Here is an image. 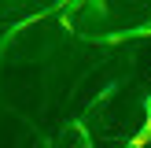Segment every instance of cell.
Instances as JSON below:
<instances>
[{"label": "cell", "mask_w": 151, "mask_h": 148, "mask_svg": "<svg viewBox=\"0 0 151 148\" xmlns=\"http://www.w3.org/2000/svg\"><path fill=\"white\" fill-rule=\"evenodd\" d=\"M147 137H151V100H147V122H144V130H140L137 137H133V148H140V144H144Z\"/></svg>", "instance_id": "6da1fadb"}]
</instances>
